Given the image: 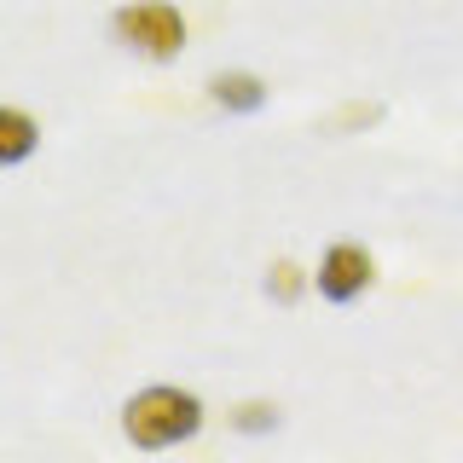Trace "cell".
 I'll use <instances>...</instances> for the list:
<instances>
[{
	"mask_svg": "<svg viewBox=\"0 0 463 463\" xmlns=\"http://www.w3.org/2000/svg\"><path fill=\"white\" fill-rule=\"evenodd\" d=\"M203 429V400L192 388H139L134 400L122 405V434L128 446H139V452H168V446L192 440Z\"/></svg>",
	"mask_w": 463,
	"mask_h": 463,
	"instance_id": "obj_1",
	"label": "cell"
},
{
	"mask_svg": "<svg viewBox=\"0 0 463 463\" xmlns=\"http://www.w3.org/2000/svg\"><path fill=\"white\" fill-rule=\"evenodd\" d=\"M110 35L122 41L128 52L151 58V64H168V58L185 47V18H180V6H168V0H128V6L110 18Z\"/></svg>",
	"mask_w": 463,
	"mask_h": 463,
	"instance_id": "obj_2",
	"label": "cell"
},
{
	"mask_svg": "<svg viewBox=\"0 0 463 463\" xmlns=\"http://www.w3.org/2000/svg\"><path fill=\"white\" fill-rule=\"evenodd\" d=\"M371 284H376V260H371V250H359V243H330V250L318 255L313 289L330 301V307H347V301H359Z\"/></svg>",
	"mask_w": 463,
	"mask_h": 463,
	"instance_id": "obj_3",
	"label": "cell"
},
{
	"mask_svg": "<svg viewBox=\"0 0 463 463\" xmlns=\"http://www.w3.org/2000/svg\"><path fill=\"white\" fill-rule=\"evenodd\" d=\"M209 99L232 116H255L260 105H267V81L250 76V70H214L209 76Z\"/></svg>",
	"mask_w": 463,
	"mask_h": 463,
	"instance_id": "obj_4",
	"label": "cell"
},
{
	"mask_svg": "<svg viewBox=\"0 0 463 463\" xmlns=\"http://www.w3.org/2000/svg\"><path fill=\"white\" fill-rule=\"evenodd\" d=\"M41 145V128H35V116L29 110H18V105H6L0 110V163L6 168H18L29 151Z\"/></svg>",
	"mask_w": 463,
	"mask_h": 463,
	"instance_id": "obj_5",
	"label": "cell"
},
{
	"mask_svg": "<svg viewBox=\"0 0 463 463\" xmlns=\"http://www.w3.org/2000/svg\"><path fill=\"white\" fill-rule=\"evenodd\" d=\"M232 429H238V434H272V429H279V405H267V400L238 405V411H232Z\"/></svg>",
	"mask_w": 463,
	"mask_h": 463,
	"instance_id": "obj_6",
	"label": "cell"
},
{
	"mask_svg": "<svg viewBox=\"0 0 463 463\" xmlns=\"http://www.w3.org/2000/svg\"><path fill=\"white\" fill-rule=\"evenodd\" d=\"M267 296L284 301V307L301 296V267H296V260H272V267H267Z\"/></svg>",
	"mask_w": 463,
	"mask_h": 463,
	"instance_id": "obj_7",
	"label": "cell"
}]
</instances>
